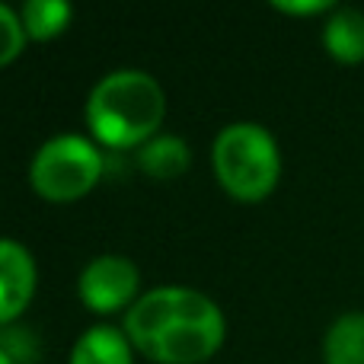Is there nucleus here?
<instances>
[{"label": "nucleus", "mask_w": 364, "mask_h": 364, "mask_svg": "<svg viewBox=\"0 0 364 364\" xmlns=\"http://www.w3.org/2000/svg\"><path fill=\"white\" fill-rule=\"evenodd\" d=\"M125 333L160 364H198L224 342V316L205 294L188 288H157L134 301Z\"/></svg>", "instance_id": "1"}, {"label": "nucleus", "mask_w": 364, "mask_h": 364, "mask_svg": "<svg viewBox=\"0 0 364 364\" xmlns=\"http://www.w3.org/2000/svg\"><path fill=\"white\" fill-rule=\"evenodd\" d=\"M218 182L240 201H259L278 186L282 157L278 144L256 122H233L214 138Z\"/></svg>", "instance_id": "3"}, {"label": "nucleus", "mask_w": 364, "mask_h": 364, "mask_svg": "<svg viewBox=\"0 0 364 364\" xmlns=\"http://www.w3.org/2000/svg\"><path fill=\"white\" fill-rule=\"evenodd\" d=\"M0 364H16V361H13V358H10V355H6V352H4V348H0Z\"/></svg>", "instance_id": "14"}, {"label": "nucleus", "mask_w": 364, "mask_h": 364, "mask_svg": "<svg viewBox=\"0 0 364 364\" xmlns=\"http://www.w3.org/2000/svg\"><path fill=\"white\" fill-rule=\"evenodd\" d=\"M23 45H26L23 19H19L10 6L0 4V64H10L13 58H19Z\"/></svg>", "instance_id": "12"}, {"label": "nucleus", "mask_w": 364, "mask_h": 364, "mask_svg": "<svg viewBox=\"0 0 364 364\" xmlns=\"http://www.w3.org/2000/svg\"><path fill=\"white\" fill-rule=\"evenodd\" d=\"M323 45L326 51L342 64H361L364 61V13L358 10H333L323 29Z\"/></svg>", "instance_id": "7"}, {"label": "nucleus", "mask_w": 364, "mask_h": 364, "mask_svg": "<svg viewBox=\"0 0 364 364\" xmlns=\"http://www.w3.org/2000/svg\"><path fill=\"white\" fill-rule=\"evenodd\" d=\"M29 176L42 198L74 201L100 182L102 157L80 134H58L38 147Z\"/></svg>", "instance_id": "4"}, {"label": "nucleus", "mask_w": 364, "mask_h": 364, "mask_svg": "<svg viewBox=\"0 0 364 364\" xmlns=\"http://www.w3.org/2000/svg\"><path fill=\"white\" fill-rule=\"evenodd\" d=\"M70 16L74 10L64 0H29L23 6V29L32 38H51L68 26Z\"/></svg>", "instance_id": "11"}, {"label": "nucleus", "mask_w": 364, "mask_h": 364, "mask_svg": "<svg viewBox=\"0 0 364 364\" xmlns=\"http://www.w3.org/2000/svg\"><path fill=\"white\" fill-rule=\"evenodd\" d=\"M70 364H132V348L119 329L93 326L77 339Z\"/></svg>", "instance_id": "8"}, {"label": "nucleus", "mask_w": 364, "mask_h": 364, "mask_svg": "<svg viewBox=\"0 0 364 364\" xmlns=\"http://www.w3.org/2000/svg\"><path fill=\"white\" fill-rule=\"evenodd\" d=\"M141 170L154 179H176L188 166V147L179 138H154L141 151Z\"/></svg>", "instance_id": "10"}, {"label": "nucleus", "mask_w": 364, "mask_h": 364, "mask_svg": "<svg viewBox=\"0 0 364 364\" xmlns=\"http://www.w3.org/2000/svg\"><path fill=\"white\" fill-rule=\"evenodd\" d=\"M272 6H275V10H284V13H301V16H307V13L333 10L329 0H301V4H291V0H272Z\"/></svg>", "instance_id": "13"}, {"label": "nucleus", "mask_w": 364, "mask_h": 364, "mask_svg": "<svg viewBox=\"0 0 364 364\" xmlns=\"http://www.w3.org/2000/svg\"><path fill=\"white\" fill-rule=\"evenodd\" d=\"M36 291V262L29 250L0 240V323L16 320Z\"/></svg>", "instance_id": "6"}, {"label": "nucleus", "mask_w": 364, "mask_h": 364, "mask_svg": "<svg viewBox=\"0 0 364 364\" xmlns=\"http://www.w3.org/2000/svg\"><path fill=\"white\" fill-rule=\"evenodd\" d=\"M134 291H138V269L125 256H100L80 275V301L96 314H112L132 304Z\"/></svg>", "instance_id": "5"}, {"label": "nucleus", "mask_w": 364, "mask_h": 364, "mask_svg": "<svg viewBox=\"0 0 364 364\" xmlns=\"http://www.w3.org/2000/svg\"><path fill=\"white\" fill-rule=\"evenodd\" d=\"M323 358L326 364H364V314H346L329 326Z\"/></svg>", "instance_id": "9"}, {"label": "nucleus", "mask_w": 364, "mask_h": 364, "mask_svg": "<svg viewBox=\"0 0 364 364\" xmlns=\"http://www.w3.org/2000/svg\"><path fill=\"white\" fill-rule=\"evenodd\" d=\"M166 100L160 83L144 70H115L93 87L87 122L109 147H134L160 128Z\"/></svg>", "instance_id": "2"}]
</instances>
